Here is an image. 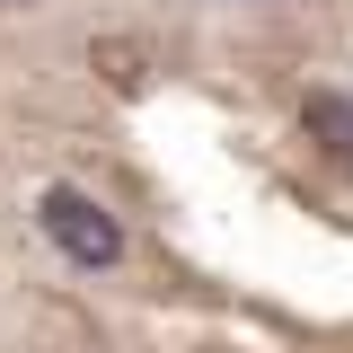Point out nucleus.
<instances>
[{
    "mask_svg": "<svg viewBox=\"0 0 353 353\" xmlns=\"http://www.w3.org/2000/svg\"><path fill=\"white\" fill-rule=\"evenodd\" d=\"M36 221H44V239H53L71 265H115V256H124L115 212H97V203H88V194H71V185H44Z\"/></svg>",
    "mask_w": 353,
    "mask_h": 353,
    "instance_id": "1",
    "label": "nucleus"
},
{
    "mask_svg": "<svg viewBox=\"0 0 353 353\" xmlns=\"http://www.w3.org/2000/svg\"><path fill=\"white\" fill-rule=\"evenodd\" d=\"M301 115H309V132H318L327 150H353V97H327V88H318Z\"/></svg>",
    "mask_w": 353,
    "mask_h": 353,
    "instance_id": "2",
    "label": "nucleus"
}]
</instances>
